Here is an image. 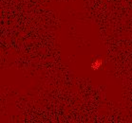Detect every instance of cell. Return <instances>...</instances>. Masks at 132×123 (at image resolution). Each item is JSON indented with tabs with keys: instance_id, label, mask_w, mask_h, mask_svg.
I'll return each mask as SVG.
<instances>
[{
	"instance_id": "cell-1",
	"label": "cell",
	"mask_w": 132,
	"mask_h": 123,
	"mask_svg": "<svg viewBox=\"0 0 132 123\" xmlns=\"http://www.w3.org/2000/svg\"><path fill=\"white\" fill-rule=\"evenodd\" d=\"M92 68L93 69H98V68H100L101 66H102V61L101 60H97V61H95L94 63H92Z\"/></svg>"
}]
</instances>
